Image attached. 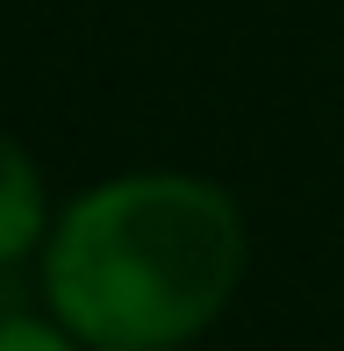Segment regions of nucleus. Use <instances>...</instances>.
<instances>
[{
  "instance_id": "2",
  "label": "nucleus",
  "mask_w": 344,
  "mask_h": 351,
  "mask_svg": "<svg viewBox=\"0 0 344 351\" xmlns=\"http://www.w3.org/2000/svg\"><path fill=\"white\" fill-rule=\"evenodd\" d=\"M36 237H51V230H43V180H36V158L0 130V265H14L22 251H36Z\"/></svg>"
},
{
  "instance_id": "3",
  "label": "nucleus",
  "mask_w": 344,
  "mask_h": 351,
  "mask_svg": "<svg viewBox=\"0 0 344 351\" xmlns=\"http://www.w3.org/2000/svg\"><path fill=\"white\" fill-rule=\"evenodd\" d=\"M0 351H86L65 323H43V315H0Z\"/></svg>"
},
{
  "instance_id": "1",
  "label": "nucleus",
  "mask_w": 344,
  "mask_h": 351,
  "mask_svg": "<svg viewBox=\"0 0 344 351\" xmlns=\"http://www.w3.org/2000/svg\"><path fill=\"white\" fill-rule=\"evenodd\" d=\"M244 280V215L194 172H122L51 222L43 294L86 351H172Z\"/></svg>"
}]
</instances>
